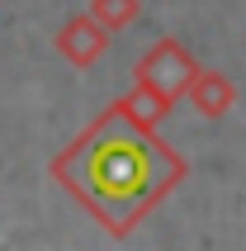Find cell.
<instances>
[{
	"label": "cell",
	"instance_id": "1",
	"mask_svg": "<svg viewBox=\"0 0 246 251\" xmlns=\"http://www.w3.org/2000/svg\"><path fill=\"white\" fill-rule=\"evenodd\" d=\"M71 180L81 185L99 209L137 204V199H147L151 185L161 180V161H156V152L137 138L133 128L114 124L109 133H99V138L76 156Z\"/></svg>",
	"mask_w": 246,
	"mask_h": 251
}]
</instances>
